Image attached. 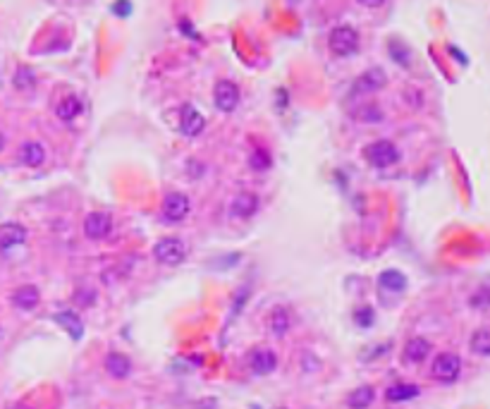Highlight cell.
Returning <instances> with one entry per match:
<instances>
[{
  "label": "cell",
  "mask_w": 490,
  "mask_h": 409,
  "mask_svg": "<svg viewBox=\"0 0 490 409\" xmlns=\"http://www.w3.org/2000/svg\"><path fill=\"white\" fill-rule=\"evenodd\" d=\"M268 328L275 338H285L292 328V314H289L287 306H275L273 311L268 314Z\"/></svg>",
  "instance_id": "15"
},
{
  "label": "cell",
  "mask_w": 490,
  "mask_h": 409,
  "mask_svg": "<svg viewBox=\"0 0 490 409\" xmlns=\"http://www.w3.org/2000/svg\"><path fill=\"white\" fill-rule=\"evenodd\" d=\"M376 400V390L371 386H359L356 390H352L347 398V407L349 409H368Z\"/></svg>",
  "instance_id": "20"
},
{
  "label": "cell",
  "mask_w": 490,
  "mask_h": 409,
  "mask_svg": "<svg viewBox=\"0 0 490 409\" xmlns=\"http://www.w3.org/2000/svg\"><path fill=\"white\" fill-rule=\"evenodd\" d=\"M378 285L390 292H402L404 287H407V278H404L399 270H385V273H380Z\"/></svg>",
  "instance_id": "21"
},
{
  "label": "cell",
  "mask_w": 490,
  "mask_h": 409,
  "mask_svg": "<svg viewBox=\"0 0 490 409\" xmlns=\"http://www.w3.org/2000/svg\"><path fill=\"white\" fill-rule=\"evenodd\" d=\"M39 302H41V292L36 285H22L12 292V306H17V309H22V311L36 309Z\"/></svg>",
  "instance_id": "14"
},
{
  "label": "cell",
  "mask_w": 490,
  "mask_h": 409,
  "mask_svg": "<svg viewBox=\"0 0 490 409\" xmlns=\"http://www.w3.org/2000/svg\"><path fill=\"white\" fill-rule=\"evenodd\" d=\"M82 111H84V103H82L80 96H75V94L65 96V99L60 101L58 108H56L58 118L63 120V122H72V120H75V118H80V115H82Z\"/></svg>",
  "instance_id": "17"
},
{
  "label": "cell",
  "mask_w": 490,
  "mask_h": 409,
  "mask_svg": "<svg viewBox=\"0 0 490 409\" xmlns=\"http://www.w3.org/2000/svg\"><path fill=\"white\" fill-rule=\"evenodd\" d=\"M106 371L115 378V381H125V378L132 374L130 357L122 354V352H111L106 357Z\"/></svg>",
  "instance_id": "16"
},
{
  "label": "cell",
  "mask_w": 490,
  "mask_h": 409,
  "mask_svg": "<svg viewBox=\"0 0 490 409\" xmlns=\"http://www.w3.org/2000/svg\"><path fill=\"white\" fill-rule=\"evenodd\" d=\"M213 101H215V108L220 113H232L234 108L239 106V87L234 82H230V80L215 82Z\"/></svg>",
  "instance_id": "5"
},
{
  "label": "cell",
  "mask_w": 490,
  "mask_h": 409,
  "mask_svg": "<svg viewBox=\"0 0 490 409\" xmlns=\"http://www.w3.org/2000/svg\"><path fill=\"white\" fill-rule=\"evenodd\" d=\"M249 165L256 172H265L270 165H273V161H270V153L265 151V149H253L251 156H249Z\"/></svg>",
  "instance_id": "23"
},
{
  "label": "cell",
  "mask_w": 490,
  "mask_h": 409,
  "mask_svg": "<svg viewBox=\"0 0 490 409\" xmlns=\"http://www.w3.org/2000/svg\"><path fill=\"white\" fill-rule=\"evenodd\" d=\"M58 321L65 323V328H68L75 338H80L82 335V323H80V318H77V314H72V311H63V314H58Z\"/></svg>",
  "instance_id": "24"
},
{
  "label": "cell",
  "mask_w": 490,
  "mask_h": 409,
  "mask_svg": "<svg viewBox=\"0 0 490 409\" xmlns=\"http://www.w3.org/2000/svg\"><path fill=\"white\" fill-rule=\"evenodd\" d=\"M462 374V359L455 352H440L431 364V376L440 383H455Z\"/></svg>",
  "instance_id": "4"
},
{
  "label": "cell",
  "mask_w": 490,
  "mask_h": 409,
  "mask_svg": "<svg viewBox=\"0 0 490 409\" xmlns=\"http://www.w3.org/2000/svg\"><path fill=\"white\" fill-rule=\"evenodd\" d=\"M34 75L29 72L27 68H20L17 70V75H15V87L17 89H22V92H27V89H32L34 87Z\"/></svg>",
  "instance_id": "26"
},
{
  "label": "cell",
  "mask_w": 490,
  "mask_h": 409,
  "mask_svg": "<svg viewBox=\"0 0 490 409\" xmlns=\"http://www.w3.org/2000/svg\"><path fill=\"white\" fill-rule=\"evenodd\" d=\"M113 232V218L111 213H103V210H94L84 218V234L89 239H106Z\"/></svg>",
  "instance_id": "7"
},
{
  "label": "cell",
  "mask_w": 490,
  "mask_h": 409,
  "mask_svg": "<svg viewBox=\"0 0 490 409\" xmlns=\"http://www.w3.org/2000/svg\"><path fill=\"white\" fill-rule=\"evenodd\" d=\"M20 161L29 168H39L46 161V149L39 141H27L20 149Z\"/></svg>",
  "instance_id": "18"
},
{
  "label": "cell",
  "mask_w": 490,
  "mask_h": 409,
  "mask_svg": "<svg viewBox=\"0 0 490 409\" xmlns=\"http://www.w3.org/2000/svg\"><path fill=\"white\" fill-rule=\"evenodd\" d=\"M471 306L476 309H490V287H479L471 294Z\"/></svg>",
  "instance_id": "25"
},
{
  "label": "cell",
  "mask_w": 490,
  "mask_h": 409,
  "mask_svg": "<svg viewBox=\"0 0 490 409\" xmlns=\"http://www.w3.org/2000/svg\"><path fill=\"white\" fill-rule=\"evenodd\" d=\"M419 393H421L419 386H411V383H395V386H390L388 390H385V400L395 405V402H407V400H414Z\"/></svg>",
  "instance_id": "19"
},
{
  "label": "cell",
  "mask_w": 490,
  "mask_h": 409,
  "mask_svg": "<svg viewBox=\"0 0 490 409\" xmlns=\"http://www.w3.org/2000/svg\"><path fill=\"white\" fill-rule=\"evenodd\" d=\"M385 84H388V77H385V72L380 68H373V70H366L364 75L359 77V80L354 82L352 87V94H373L378 92V89H383Z\"/></svg>",
  "instance_id": "9"
},
{
  "label": "cell",
  "mask_w": 490,
  "mask_h": 409,
  "mask_svg": "<svg viewBox=\"0 0 490 409\" xmlns=\"http://www.w3.org/2000/svg\"><path fill=\"white\" fill-rule=\"evenodd\" d=\"M431 342L426 338H411L407 345H404V362L407 364H423L428 357H431Z\"/></svg>",
  "instance_id": "13"
},
{
  "label": "cell",
  "mask_w": 490,
  "mask_h": 409,
  "mask_svg": "<svg viewBox=\"0 0 490 409\" xmlns=\"http://www.w3.org/2000/svg\"><path fill=\"white\" fill-rule=\"evenodd\" d=\"M189 208H191L189 196L182 194V191H172V194H168L165 201H163V218L170 222H180L189 215Z\"/></svg>",
  "instance_id": "6"
},
{
  "label": "cell",
  "mask_w": 490,
  "mask_h": 409,
  "mask_svg": "<svg viewBox=\"0 0 490 409\" xmlns=\"http://www.w3.org/2000/svg\"><path fill=\"white\" fill-rule=\"evenodd\" d=\"M328 48L332 56H337V58L354 56V53L359 51V34H356L354 27H347V24L335 27L328 36Z\"/></svg>",
  "instance_id": "1"
},
{
  "label": "cell",
  "mask_w": 490,
  "mask_h": 409,
  "mask_svg": "<svg viewBox=\"0 0 490 409\" xmlns=\"http://www.w3.org/2000/svg\"><path fill=\"white\" fill-rule=\"evenodd\" d=\"M249 366L256 376H268L277 369V354L268 347H256L249 354Z\"/></svg>",
  "instance_id": "8"
},
{
  "label": "cell",
  "mask_w": 490,
  "mask_h": 409,
  "mask_svg": "<svg viewBox=\"0 0 490 409\" xmlns=\"http://www.w3.org/2000/svg\"><path fill=\"white\" fill-rule=\"evenodd\" d=\"M356 3L364 5V8H368V10H376V8H380V5L385 3V0H356Z\"/></svg>",
  "instance_id": "29"
},
{
  "label": "cell",
  "mask_w": 490,
  "mask_h": 409,
  "mask_svg": "<svg viewBox=\"0 0 490 409\" xmlns=\"http://www.w3.org/2000/svg\"><path fill=\"white\" fill-rule=\"evenodd\" d=\"M153 256L163 266H180L187 258V244L180 237H163L153 246Z\"/></svg>",
  "instance_id": "3"
},
{
  "label": "cell",
  "mask_w": 490,
  "mask_h": 409,
  "mask_svg": "<svg viewBox=\"0 0 490 409\" xmlns=\"http://www.w3.org/2000/svg\"><path fill=\"white\" fill-rule=\"evenodd\" d=\"M356 118H359L361 122H378V120H383V113H380V108L376 106H366L356 113Z\"/></svg>",
  "instance_id": "28"
},
{
  "label": "cell",
  "mask_w": 490,
  "mask_h": 409,
  "mask_svg": "<svg viewBox=\"0 0 490 409\" xmlns=\"http://www.w3.org/2000/svg\"><path fill=\"white\" fill-rule=\"evenodd\" d=\"M471 352L479 357H490V330L481 328L471 335Z\"/></svg>",
  "instance_id": "22"
},
{
  "label": "cell",
  "mask_w": 490,
  "mask_h": 409,
  "mask_svg": "<svg viewBox=\"0 0 490 409\" xmlns=\"http://www.w3.org/2000/svg\"><path fill=\"white\" fill-rule=\"evenodd\" d=\"M27 242V227L20 222H5L0 225V249L8 251L12 246H20Z\"/></svg>",
  "instance_id": "12"
},
{
  "label": "cell",
  "mask_w": 490,
  "mask_h": 409,
  "mask_svg": "<svg viewBox=\"0 0 490 409\" xmlns=\"http://www.w3.org/2000/svg\"><path fill=\"white\" fill-rule=\"evenodd\" d=\"M275 409H287V407H275Z\"/></svg>",
  "instance_id": "31"
},
{
  "label": "cell",
  "mask_w": 490,
  "mask_h": 409,
  "mask_svg": "<svg viewBox=\"0 0 490 409\" xmlns=\"http://www.w3.org/2000/svg\"><path fill=\"white\" fill-rule=\"evenodd\" d=\"M364 156L373 168L385 170V168H392L399 161V149L388 139H378V141L368 144V146L364 149Z\"/></svg>",
  "instance_id": "2"
},
{
  "label": "cell",
  "mask_w": 490,
  "mask_h": 409,
  "mask_svg": "<svg viewBox=\"0 0 490 409\" xmlns=\"http://www.w3.org/2000/svg\"><path fill=\"white\" fill-rule=\"evenodd\" d=\"M258 196L253 194V191H241V194H237L232 199V203H230V210H232L234 218H251V215H256L258 210Z\"/></svg>",
  "instance_id": "11"
},
{
  "label": "cell",
  "mask_w": 490,
  "mask_h": 409,
  "mask_svg": "<svg viewBox=\"0 0 490 409\" xmlns=\"http://www.w3.org/2000/svg\"><path fill=\"white\" fill-rule=\"evenodd\" d=\"M354 321L359 323L361 328H371L373 326V309L371 306H359L354 311Z\"/></svg>",
  "instance_id": "27"
},
{
  "label": "cell",
  "mask_w": 490,
  "mask_h": 409,
  "mask_svg": "<svg viewBox=\"0 0 490 409\" xmlns=\"http://www.w3.org/2000/svg\"><path fill=\"white\" fill-rule=\"evenodd\" d=\"M3 146H5V137L0 134V151H3Z\"/></svg>",
  "instance_id": "30"
},
{
  "label": "cell",
  "mask_w": 490,
  "mask_h": 409,
  "mask_svg": "<svg viewBox=\"0 0 490 409\" xmlns=\"http://www.w3.org/2000/svg\"><path fill=\"white\" fill-rule=\"evenodd\" d=\"M206 127V120L194 106H184L180 113V130L184 137H199Z\"/></svg>",
  "instance_id": "10"
}]
</instances>
